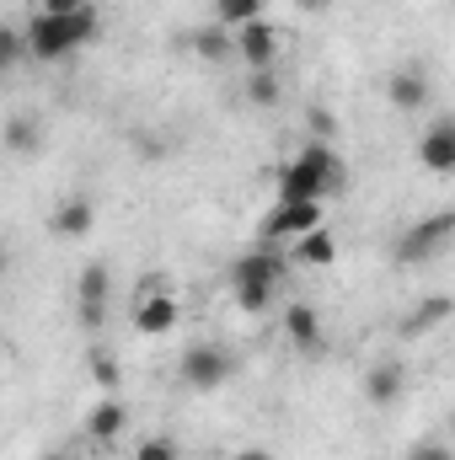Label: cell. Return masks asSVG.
<instances>
[{
  "instance_id": "cell-6",
  "label": "cell",
  "mask_w": 455,
  "mask_h": 460,
  "mask_svg": "<svg viewBox=\"0 0 455 460\" xmlns=\"http://www.w3.org/2000/svg\"><path fill=\"white\" fill-rule=\"evenodd\" d=\"M108 300H113V273L103 262H86L81 279H76V316L86 332H97L108 322Z\"/></svg>"
},
{
  "instance_id": "cell-12",
  "label": "cell",
  "mask_w": 455,
  "mask_h": 460,
  "mask_svg": "<svg viewBox=\"0 0 455 460\" xmlns=\"http://www.w3.org/2000/svg\"><path fill=\"white\" fill-rule=\"evenodd\" d=\"M284 257L300 262V268H333V262H338V235L327 226H317V230H306V235H295Z\"/></svg>"
},
{
  "instance_id": "cell-28",
  "label": "cell",
  "mask_w": 455,
  "mask_h": 460,
  "mask_svg": "<svg viewBox=\"0 0 455 460\" xmlns=\"http://www.w3.org/2000/svg\"><path fill=\"white\" fill-rule=\"evenodd\" d=\"M295 5H300V11H327L333 0H295Z\"/></svg>"
},
{
  "instance_id": "cell-29",
  "label": "cell",
  "mask_w": 455,
  "mask_h": 460,
  "mask_svg": "<svg viewBox=\"0 0 455 460\" xmlns=\"http://www.w3.org/2000/svg\"><path fill=\"white\" fill-rule=\"evenodd\" d=\"M11 273V252H5V241H0V279Z\"/></svg>"
},
{
  "instance_id": "cell-4",
  "label": "cell",
  "mask_w": 455,
  "mask_h": 460,
  "mask_svg": "<svg viewBox=\"0 0 455 460\" xmlns=\"http://www.w3.org/2000/svg\"><path fill=\"white\" fill-rule=\"evenodd\" d=\"M177 375H183L188 391H220L230 375H236V358H230L220 343H193L188 353H183Z\"/></svg>"
},
{
  "instance_id": "cell-21",
  "label": "cell",
  "mask_w": 455,
  "mask_h": 460,
  "mask_svg": "<svg viewBox=\"0 0 455 460\" xmlns=\"http://www.w3.org/2000/svg\"><path fill=\"white\" fill-rule=\"evenodd\" d=\"M263 16V0H215V27H226V32H236V27H246V22H257Z\"/></svg>"
},
{
  "instance_id": "cell-7",
  "label": "cell",
  "mask_w": 455,
  "mask_h": 460,
  "mask_svg": "<svg viewBox=\"0 0 455 460\" xmlns=\"http://www.w3.org/2000/svg\"><path fill=\"white\" fill-rule=\"evenodd\" d=\"M322 226V204H273L263 220H257V241L263 246H279V241H295L306 230Z\"/></svg>"
},
{
  "instance_id": "cell-16",
  "label": "cell",
  "mask_w": 455,
  "mask_h": 460,
  "mask_svg": "<svg viewBox=\"0 0 455 460\" xmlns=\"http://www.w3.org/2000/svg\"><path fill=\"white\" fill-rule=\"evenodd\" d=\"M0 145H5L11 155H38V150H43V123L32 113H11L0 123Z\"/></svg>"
},
{
  "instance_id": "cell-22",
  "label": "cell",
  "mask_w": 455,
  "mask_h": 460,
  "mask_svg": "<svg viewBox=\"0 0 455 460\" xmlns=\"http://www.w3.org/2000/svg\"><path fill=\"white\" fill-rule=\"evenodd\" d=\"M22 59H27V49H22V32L0 22V75H11V70H16Z\"/></svg>"
},
{
  "instance_id": "cell-1",
  "label": "cell",
  "mask_w": 455,
  "mask_h": 460,
  "mask_svg": "<svg viewBox=\"0 0 455 460\" xmlns=\"http://www.w3.org/2000/svg\"><path fill=\"white\" fill-rule=\"evenodd\" d=\"M343 188H348V166L322 139H311L295 161L279 166V204H327Z\"/></svg>"
},
{
  "instance_id": "cell-8",
  "label": "cell",
  "mask_w": 455,
  "mask_h": 460,
  "mask_svg": "<svg viewBox=\"0 0 455 460\" xmlns=\"http://www.w3.org/2000/svg\"><path fill=\"white\" fill-rule=\"evenodd\" d=\"M177 322H183V305H177L166 289L139 295V305H134V332H139V338H166Z\"/></svg>"
},
{
  "instance_id": "cell-3",
  "label": "cell",
  "mask_w": 455,
  "mask_h": 460,
  "mask_svg": "<svg viewBox=\"0 0 455 460\" xmlns=\"http://www.w3.org/2000/svg\"><path fill=\"white\" fill-rule=\"evenodd\" d=\"M279 54H284V32L268 16H257V22H246V27L230 32V59H241L246 70H273Z\"/></svg>"
},
{
  "instance_id": "cell-19",
  "label": "cell",
  "mask_w": 455,
  "mask_h": 460,
  "mask_svg": "<svg viewBox=\"0 0 455 460\" xmlns=\"http://www.w3.org/2000/svg\"><path fill=\"white\" fill-rule=\"evenodd\" d=\"M193 54H199L204 65H226L230 59V32L226 27H215V22H204V27L193 32Z\"/></svg>"
},
{
  "instance_id": "cell-24",
  "label": "cell",
  "mask_w": 455,
  "mask_h": 460,
  "mask_svg": "<svg viewBox=\"0 0 455 460\" xmlns=\"http://www.w3.org/2000/svg\"><path fill=\"white\" fill-rule=\"evenodd\" d=\"M134 460H183V450H177V439L156 434V439H145V445L134 450Z\"/></svg>"
},
{
  "instance_id": "cell-13",
  "label": "cell",
  "mask_w": 455,
  "mask_h": 460,
  "mask_svg": "<svg viewBox=\"0 0 455 460\" xmlns=\"http://www.w3.org/2000/svg\"><path fill=\"white\" fill-rule=\"evenodd\" d=\"M92 226H97V204H92L86 193H70V199L54 209V220H49V230H54L59 241H81V235H92Z\"/></svg>"
},
{
  "instance_id": "cell-11",
  "label": "cell",
  "mask_w": 455,
  "mask_h": 460,
  "mask_svg": "<svg viewBox=\"0 0 455 460\" xmlns=\"http://www.w3.org/2000/svg\"><path fill=\"white\" fill-rule=\"evenodd\" d=\"M402 385H407V375H402L397 358H380V364L364 369V402L370 407H397L402 402Z\"/></svg>"
},
{
  "instance_id": "cell-2",
  "label": "cell",
  "mask_w": 455,
  "mask_h": 460,
  "mask_svg": "<svg viewBox=\"0 0 455 460\" xmlns=\"http://www.w3.org/2000/svg\"><path fill=\"white\" fill-rule=\"evenodd\" d=\"M97 32H103V11H97V5H81L76 16L32 11V16H27V32H22V49H27V59L59 65V59L81 54L86 43H97Z\"/></svg>"
},
{
  "instance_id": "cell-18",
  "label": "cell",
  "mask_w": 455,
  "mask_h": 460,
  "mask_svg": "<svg viewBox=\"0 0 455 460\" xmlns=\"http://www.w3.org/2000/svg\"><path fill=\"white\" fill-rule=\"evenodd\" d=\"M241 102H246V108H273V102H284V81H279L273 70H246Z\"/></svg>"
},
{
  "instance_id": "cell-10",
  "label": "cell",
  "mask_w": 455,
  "mask_h": 460,
  "mask_svg": "<svg viewBox=\"0 0 455 460\" xmlns=\"http://www.w3.org/2000/svg\"><path fill=\"white\" fill-rule=\"evenodd\" d=\"M418 161L434 172V177H451L455 172V118H434L429 134L418 139Z\"/></svg>"
},
{
  "instance_id": "cell-14",
  "label": "cell",
  "mask_w": 455,
  "mask_h": 460,
  "mask_svg": "<svg viewBox=\"0 0 455 460\" xmlns=\"http://www.w3.org/2000/svg\"><path fill=\"white\" fill-rule=\"evenodd\" d=\"M284 332H290V343L300 348V353H317V348L327 343V327H322L317 305H306V300L284 305Z\"/></svg>"
},
{
  "instance_id": "cell-20",
  "label": "cell",
  "mask_w": 455,
  "mask_h": 460,
  "mask_svg": "<svg viewBox=\"0 0 455 460\" xmlns=\"http://www.w3.org/2000/svg\"><path fill=\"white\" fill-rule=\"evenodd\" d=\"M230 295H236L241 316H263V311L279 300V289H268V284H252V279H230Z\"/></svg>"
},
{
  "instance_id": "cell-31",
  "label": "cell",
  "mask_w": 455,
  "mask_h": 460,
  "mask_svg": "<svg viewBox=\"0 0 455 460\" xmlns=\"http://www.w3.org/2000/svg\"><path fill=\"white\" fill-rule=\"evenodd\" d=\"M49 460H65V456H59V450H54V456H49Z\"/></svg>"
},
{
  "instance_id": "cell-30",
  "label": "cell",
  "mask_w": 455,
  "mask_h": 460,
  "mask_svg": "<svg viewBox=\"0 0 455 460\" xmlns=\"http://www.w3.org/2000/svg\"><path fill=\"white\" fill-rule=\"evenodd\" d=\"M236 460H268V456L263 450H246V456H236Z\"/></svg>"
},
{
  "instance_id": "cell-27",
  "label": "cell",
  "mask_w": 455,
  "mask_h": 460,
  "mask_svg": "<svg viewBox=\"0 0 455 460\" xmlns=\"http://www.w3.org/2000/svg\"><path fill=\"white\" fill-rule=\"evenodd\" d=\"M81 5H92V0H43V11H49V16H76Z\"/></svg>"
},
{
  "instance_id": "cell-32",
  "label": "cell",
  "mask_w": 455,
  "mask_h": 460,
  "mask_svg": "<svg viewBox=\"0 0 455 460\" xmlns=\"http://www.w3.org/2000/svg\"><path fill=\"white\" fill-rule=\"evenodd\" d=\"M0 364H5V348H0Z\"/></svg>"
},
{
  "instance_id": "cell-15",
  "label": "cell",
  "mask_w": 455,
  "mask_h": 460,
  "mask_svg": "<svg viewBox=\"0 0 455 460\" xmlns=\"http://www.w3.org/2000/svg\"><path fill=\"white\" fill-rule=\"evenodd\" d=\"M123 429H129V407H123L118 396H103V402L86 412V439H92V445H113V439H123Z\"/></svg>"
},
{
  "instance_id": "cell-17",
  "label": "cell",
  "mask_w": 455,
  "mask_h": 460,
  "mask_svg": "<svg viewBox=\"0 0 455 460\" xmlns=\"http://www.w3.org/2000/svg\"><path fill=\"white\" fill-rule=\"evenodd\" d=\"M445 316H451V295H429V300H418L407 316H402V338H424V332H434V327H445Z\"/></svg>"
},
{
  "instance_id": "cell-5",
  "label": "cell",
  "mask_w": 455,
  "mask_h": 460,
  "mask_svg": "<svg viewBox=\"0 0 455 460\" xmlns=\"http://www.w3.org/2000/svg\"><path fill=\"white\" fill-rule=\"evenodd\" d=\"M451 235H455V215L440 209V215H429V220H418V226H407L397 235V262H429L451 246Z\"/></svg>"
},
{
  "instance_id": "cell-23",
  "label": "cell",
  "mask_w": 455,
  "mask_h": 460,
  "mask_svg": "<svg viewBox=\"0 0 455 460\" xmlns=\"http://www.w3.org/2000/svg\"><path fill=\"white\" fill-rule=\"evenodd\" d=\"M92 380L103 385V396H118V385H123V369H118L108 353H92Z\"/></svg>"
},
{
  "instance_id": "cell-26",
  "label": "cell",
  "mask_w": 455,
  "mask_h": 460,
  "mask_svg": "<svg viewBox=\"0 0 455 460\" xmlns=\"http://www.w3.org/2000/svg\"><path fill=\"white\" fill-rule=\"evenodd\" d=\"M407 460H455V456L440 445V439H424V445H413V450H407Z\"/></svg>"
},
{
  "instance_id": "cell-25",
  "label": "cell",
  "mask_w": 455,
  "mask_h": 460,
  "mask_svg": "<svg viewBox=\"0 0 455 460\" xmlns=\"http://www.w3.org/2000/svg\"><path fill=\"white\" fill-rule=\"evenodd\" d=\"M306 128H311V139H322V145L338 139V118L327 113V108H311V113H306Z\"/></svg>"
},
{
  "instance_id": "cell-9",
  "label": "cell",
  "mask_w": 455,
  "mask_h": 460,
  "mask_svg": "<svg viewBox=\"0 0 455 460\" xmlns=\"http://www.w3.org/2000/svg\"><path fill=\"white\" fill-rule=\"evenodd\" d=\"M386 102H391L397 113H424V108L434 102V86H429V75H424V70L402 65V70L386 81Z\"/></svg>"
}]
</instances>
